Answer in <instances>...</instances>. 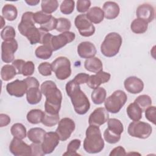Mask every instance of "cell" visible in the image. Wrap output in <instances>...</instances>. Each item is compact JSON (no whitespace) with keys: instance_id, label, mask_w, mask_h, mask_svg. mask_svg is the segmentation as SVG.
<instances>
[{"instance_id":"cell-1","label":"cell","mask_w":156,"mask_h":156,"mask_svg":"<svg viewBox=\"0 0 156 156\" xmlns=\"http://www.w3.org/2000/svg\"><path fill=\"white\" fill-rule=\"evenodd\" d=\"M40 90L46 97L44 112L52 115L58 114L62 101V94L55 82L46 80L41 85Z\"/></svg>"},{"instance_id":"cell-2","label":"cell","mask_w":156,"mask_h":156,"mask_svg":"<svg viewBox=\"0 0 156 156\" xmlns=\"http://www.w3.org/2000/svg\"><path fill=\"white\" fill-rule=\"evenodd\" d=\"M65 89L76 113L80 115L87 113L90 109V103L86 94L81 90L80 85L71 80L67 82Z\"/></svg>"},{"instance_id":"cell-3","label":"cell","mask_w":156,"mask_h":156,"mask_svg":"<svg viewBox=\"0 0 156 156\" xmlns=\"http://www.w3.org/2000/svg\"><path fill=\"white\" fill-rule=\"evenodd\" d=\"M86 137L83 141V149L89 154L101 152L104 147V141L99 126L90 125L86 130Z\"/></svg>"},{"instance_id":"cell-4","label":"cell","mask_w":156,"mask_h":156,"mask_svg":"<svg viewBox=\"0 0 156 156\" xmlns=\"http://www.w3.org/2000/svg\"><path fill=\"white\" fill-rule=\"evenodd\" d=\"M122 40L121 36L116 32L108 34L101 45L102 54L107 57L115 56L119 51Z\"/></svg>"},{"instance_id":"cell-5","label":"cell","mask_w":156,"mask_h":156,"mask_svg":"<svg viewBox=\"0 0 156 156\" xmlns=\"http://www.w3.org/2000/svg\"><path fill=\"white\" fill-rule=\"evenodd\" d=\"M127 100V96L122 90L115 91L104 101L105 108L112 113H118L125 105Z\"/></svg>"},{"instance_id":"cell-6","label":"cell","mask_w":156,"mask_h":156,"mask_svg":"<svg viewBox=\"0 0 156 156\" xmlns=\"http://www.w3.org/2000/svg\"><path fill=\"white\" fill-rule=\"evenodd\" d=\"M52 71L56 77L61 80H65L71 74V62L66 57L60 56L55 58L51 63Z\"/></svg>"},{"instance_id":"cell-7","label":"cell","mask_w":156,"mask_h":156,"mask_svg":"<svg viewBox=\"0 0 156 156\" xmlns=\"http://www.w3.org/2000/svg\"><path fill=\"white\" fill-rule=\"evenodd\" d=\"M152 132V128L149 123L140 121L132 122L127 128L129 135L140 139L147 138L151 135Z\"/></svg>"},{"instance_id":"cell-8","label":"cell","mask_w":156,"mask_h":156,"mask_svg":"<svg viewBox=\"0 0 156 156\" xmlns=\"http://www.w3.org/2000/svg\"><path fill=\"white\" fill-rule=\"evenodd\" d=\"M74 24L81 36L88 37L95 32V27L87 17L86 14L78 15L74 20Z\"/></svg>"},{"instance_id":"cell-9","label":"cell","mask_w":156,"mask_h":156,"mask_svg":"<svg viewBox=\"0 0 156 156\" xmlns=\"http://www.w3.org/2000/svg\"><path fill=\"white\" fill-rule=\"evenodd\" d=\"M75 127L74 121L69 118H63L59 121L55 132L58 135L60 140L64 141L68 140L75 130Z\"/></svg>"},{"instance_id":"cell-10","label":"cell","mask_w":156,"mask_h":156,"mask_svg":"<svg viewBox=\"0 0 156 156\" xmlns=\"http://www.w3.org/2000/svg\"><path fill=\"white\" fill-rule=\"evenodd\" d=\"M18 45L15 39L4 41L1 44V59L5 63L13 62L15 59V52Z\"/></svg>"},{"instance_id":"cell-11","label":"cell","mask_w":156,"mask_h":156,"mask_svg":"<svg viewBox=\"0 0 156 156\" xmlns=\"http://www.w3.org/2000/svg\"><path fill=\"white\" fill-rule=\"evenodd\" d=\"M76 35L74 32L67 31L58 35H52L51 40V47L53 51H57L74 40Z\"/></svg>"},{"instance_id":"cell-12","label":"cell","mask_w":156,"mask_h":156,"mask_svg":"<svg viewBox=\"0 0 156 156\" xmlns=\"http://www.w3.org/2000/svg\"><path fill=\"white\" fill-rule=\"evenodd\" d=\"M10 152L15 156L31 155L30 145L27 144L21 139L13 138L9 145Z\"/></svg>"},{"instance_id":"cell-13","label":"cell","mask_w":156,"mask_h":156,"mask_svg":"<svg viewBox=\"0 0 156 156\" xmlns=\"http://www.w3.org/2000/svg\"><path fill=\"white\" fill-rule=\"evenodd\" d=\"M59 136L55 132L46 133L41 143V147L44 154L52 153L59 144Z\"/></svg>"},{"instance_id":"cell-14","label":"cell","mask_w":156,"mask_h":156,"mask_svg":"<svg viewBox=\"0 0 156 156\" xmlns=\"http://www.w3.org/2000/svg\"><path fill=\"white\" fill-rule=\"evenodd\" d=\"M6 90L10 96L21 98L26 93L27 90V85L24 80H20L16 79L14 81L7 84Z\"/></svg>"},{"instance_id":"cell-15","label":"cell","mask_w":156,"mask_h":156,"mask_svg":"<svg viewBox=\"0 0 156 156\" xmlns=\"http://www.w3.org/2000/svg\"><path fill=\"white\" fill-rule=\"evenodd\" d=\"M109 118V114L107 110L103 107L96 108L89 116V125L100 126L105 124Z\"/></svg>"},{"instance_id":"cell-16","label":"cell","mask_w":156,"mask_h":156,"mask_svg":"<svg viewBox=\"0 0 156 156\" xmlns=\"http://www.w3.org/2000/svg\"><path fill=\"white\" fill-rule=\"evenodd\" d=\"M136 15L138 18L143 20L147 23H149L152 22L155 18L154 7L150 4L144 3L137 7Z\"/></svg>"},{"instance_id":"cell-17","label":"cell","mask_w":156,"mask_h":156,"mask_svg":"<svg viewBox=\"0 0 156 156\" xmlns=\"http://www.w3.org/2000/svg\"><path fill=\"white\" fill-rule=\"evenodd\" d=\"M126 90L132 94L141 93L144 88V83L141 79L136 76L127 77L124 82Z\"/></svg>"},{"instance_id":"cell-18","label":"cell","mask_w":156,"mask_h":156,"mask_svg":"<svg viewBox=\"0 0 156 156\" xmlns=\"http://www.w3.org/2000/svg\"><path fill=\"white\" fill-rule=\"evenodd\" d=\"M33 16L34 13L32 12H26L23 14L21 22L18 26V29L23 36L25 37L27 31L32 27L35 26V23Z\"/></svg>"},{"instance_id":"cell-19","label":"cell","mask_w":156,"mask_h":156,"mask_svg":"<svg viewBox=\"0 0 156 156\" xmlns=\"http://www.w3.org/2000/svg\"><path fill=\"white\" fill-rule=\"evenodd\" d=\"M111 75L110 73L103 71L97 73L96 74L90 76L87 85L91 89H95L99 87L101 84L105 83L109 81Z\"/></svg>"},{"instance_id":"cell-20","label":"cell","mask_w":156,"mask_h":156,"mask_svg":"<svg viewBox=\"0 0 156 156\" xmlns=\"http://www.w3.org/2000/svg\"><path fill=\"white\" fill-rule=\"evenodd\" d=\"M96 48L93 43L90 41L81 42L77 46V53L83 58H90L94 57L96 54Z\"/></svg>"},{"instance_id":"cell-21","label":"cell","mask_w":156,"mask_h":156,"mask_svg":"<svg viewBox=\"0 0 156 156\" xmlns=\"http://www.w3.org/2000/svg\"><path fill=\"white\" fill-rule=\"evenodd\" d=\"M47 32L41 28H37L35 26L30 29L26 33L25 37L27 38L31 44L37 43L42 44L44 35Z\"/></svg>"},{"instance_id":"cell-22","label":"cell","mask_w":156,"mask_h":156,"mask_svg":"<svg viewBox=\"0 0 156 156\" xmlns=\"http://www.w3.org/2000/svg\"><path fill=\"white\" fill-rule=\"evenodd\" d=\"M104 17L107 20H113L119 14L120 9L118 4L113 1L105 2L102 7Z\"/></svg>"},{"instance_id":"cell-23","label":"cell","mask_w":156,"mask_h":156,"mask_svg":"<svg viewBox=\"0 0 156 156\" xmlns=\"http://www.w3.org/2000/svg\"><path fill=\"white\" fill-rule=\"evenodd\" d=\"M84 67L90 72L97 73L102 71L103 65L101 60L96 57L87 58L84 62Z\"/></svg>"},{"instance_id":"cell-24","label":"cell","mask_w":156,"mask_h":156,"mask_svg":"<svg viewBox=\"0 0 156 156\" xmlns=\"http://www.w3.org/2000/svg\"><path fill=\"white\" fill-rule=\"evenodd\" d=\"M88 20L94 24H99L101 23L104 18V12L102 9L99 7H93L89 9L86 14Z\"/></svg>"},{"instance_id":"cell-25","label":"cell","mask_w":156,"mask_h":156,"mask_svg":"<svg viewBox=\"0 0 156 156\" xmlns=\"http://www.w3.org/2000/svg\"><path fill=\"white\" fill-rule=\"evenodd\" d=\"M26 99L29 104L35 105L39 103L42 98V93L39 87L29 88L26 92Z\"/></svg>"},{"instance_id":"cell-26","label":"cell","mask_w":156,"mask_h":156,"mask_svg":"<svg viewBox=\"0 0 156 156\" xmlns=\"http://www.w3.org/2000/svg\"><path fill=\"white\" fill-rule=\"evenodd\" d=\"M46 131L40 127L29 129L27 132L28 139L34 143H41L46 134Z\"/></svg>"},{"instance_id":"cell-27","label":"cell","mask_w":156,"mask_h":156,"mask_svg":"<svg viewBox=\"0 0 156 156\" xmlns=\"http://www.w3.org/2000/svg\"><path fill=\"white\" fill-rule=\"evenodd\" d=\"M126 112L129 118L133 121H139L142 118L143 111L141 108L134 102L128 105Z\"/></svg>"},{"instance_id":"cell-28","label":"cell","mask_w":156,"mask_h":156,"mask_svg":"<svg viewBox=\"0 0 156 156\" xmlns=\"http://www.w3.org/2000/svg\"><path fill=\"white\" fill-rule=\"evenodd\" d=\"M2 16L4 19L12 21H14L18 15V10L16 7L13 4H7L4 5L2 9Z\"/></svg>"},{"instance_id":"cell-29","label":"cell","mask_w":156,"mask_h":156,"mask_svg":"<svg viewBox=\"0 0 156 156\" xmlns=\"http://www.w3.org/2000/svg\"><path fill=\"white\" fill-rule=\"evenodd\" d=\"M107 96L105 89L102 87H98L92 91L91 98L94 104L99 105L104 102Z\"/></svg>"},{"instance_id":"cell-30","label":"cell","mask_w":156,"mask_h":156,"mask_svg":"<svg viewBox=\"0 0 156 156\" xmlns=\"http://www.w3.org/2000/svg\"><path fill=\"white\" fill-rule=\"evenodd\" d=\"M148 27V23L143 20L140 18L135 19L130 24L132 31L136 34L144 33Z\"/></svg>"},{"instance_id":"cell-31","label":"cell","mask_w":156,"mask_h":156,"mask_svg":"<svg viewBox=\"0 0 156 156\" xmlns=\"http://www.w3.org/2000/svg\"><path fill=\"white\" fill-rule=\"evenodd\" d=\"M107 129L112 132L121 135L124 131L123 124L120 120L116 118H108L107 120Z\"/></svg>"},{"instance_id":"cell-32","label":"cell","mask_w":156,"mask_h":156,"mask_svg":"<svg viewBox=\"0 0 156 156\" xmlns=\"http://www.w3.org/2000/svg\"><path fill=\"white\" fill-rule=\"evenodd\" d=\"M16 74V69L12 65H5L1 68V77L2 80L9 81L12 79Z\"/></svg>"},{"instance_id":"cell-33","label":"cell","mask_w":156,"mask_h":156,"mask_svg":"<svg viewBox=\"0 0 156 156\" xmlns=\"http://www.w3.org/2000/svg\"><path fill=\"white\" fill-rule=\"evenodd\" d=\"M44 115V112L40 109H32L27 114V120L32 124H37L41 122Z\"/></svg>"},{"instance_id":"cell-34","label":"cell","mask_w":156,"mask_h":156,"mask_svg":"<svg viewBox=\"0 0 156 156\" xmlns=\"http://www.w3.org/2000/svg\"><path fill=\"white\" fill-rule=\"evenodd\" d=\"M52 52L53 51L50 47L43 44L37 48L35 54L37 58L43 60H47L51 57Z\"/></svg>"},{"instance_id":"cell-35","label":"cell","mask_w":156,"mask_h":156,"mask_svg":"<svg viewBox=\"0 0 156 156\" xmlns=\"http://www.w3.org/2000/svg\"><path fill=\"white\" fill-rule=\"evenodd\" d=\"M11 134L15 138L24 139L26 136V129L25 126L21 123L14 124L10 129Z\"/></svg>"},{"instance_id":"cell-36","label":"cell","mask_w":156,"mask_h":156,"mask_svg":"<svg viewBox=\"0 0 156 156\" xmlns=\"http://www.w3.org/2000/svg\"><path fill=\"white\" fill-rule=\"evenodd\" d=\"M58 7V2L57 0H43L41 4V10L47 14L54 12Z\"/></svg>"},{"instance_id":"cell-37","label":"cell","mask_w":156,"mask_h":156,"mask_svg":"<svg viewBox=\"0 0 156 156\" xmlns=\"http://www.w3.org/2000/svg\"><path fill=\"white\" fill-rule=\"evenodd\" d=\"M59 114L52 115L44 112L41 123L48 127H52L57 124L59 122Z\"/></svg>"},{"instance_id":"cell-38","label":"cell","mask_w":156,"mask_h":156,"mask_svg":"<svg viewBox=\"0 0 156 156\" xmlns=\"http://www.w3.org/2000/svg\"><path fill=\"white\" fill-rule=\"evenodd\" d=\"M81 144V141L79 139H74L71 140L67 146V149L63 155H79L77 153V151L79 149Z\"/></svg>"},{"instance_id":"cell-39","label":"cell","mask_w":156,"mask_h":156,"mask_svg":"<svg viewBox=\"0 0 156 156\" xmlns=\"http://www.w3.org/2000/svg\"><path fill=\"white\" fill-rule=\"evenodd\" d=\"M134 102H135L142 110L144 112L145 110L152 105V99L151 97L147 94H142L138 96Z\"/></svg>"},{"instance_id":"cell-40","label":"cell","mask_w":156,"mask_h":156,"mask_svg":"<svg viewBox=\"0 0 156 156\" xmlns=\"http://www.w3.org/2000/svg\"><path fill=\"white\" fill-rule=\"evenodd\" d=\"M33 17L35 23L39 24L41 26L48 23L52 16L50 14H47L41 10L34 13Z\"/></svg>"},{"instance_id":"cell-41","label":"cell","mask_w":156,"mask_h":156,"mask_svg":"<svg viewBox=\"0 0 156 156\" xmlns=\"http://www.w3.org/2000/svg\"><path fill=\"white\" fill-rule=\"evenodd\" d=\"M71 27V21L66 18H57V23L55 29L59 32H65L69 31Z\"/></svg>"},{"instance_id":"cell-42","label":"cell","mask_w":156,"mask_h":156,"mask_svg":"<svg viewBox=\"0 0 156 156\" xmlns=\"http://www.w3.org/2000/svg\"><path fill=\"white\" fill-rule=\"evenodd\" d=\"M15 36L16 32L15 29L10 26H7L4 27L1 32V37L4 41H8L15 39Z\"/></svg>"},{"instance_id":"cell-43","label":"cell","mask_w":156,"mask_h":156,"mask_svg":"<svg viewBox=\"0 0 156 156\" xmlns=\"http://www.w3.org/2000/svg\"><path fill=\"white\" fill-rule=\"evenodd\" d=\"M75 2L73 0H65L62 1L60 6V12L65 15L71 14L74 9Z\"/></svg>"},{"instance_id":"cell-44","label":"cell","mask_w":156,"mask_h":156,"mask_svg":"<svg viewBox=\"0 0 156 156\" xmlns=\"http://www.w3.org/2000/svg\"><path fill=\"white\" fill-rule=\"evenodd\" d=\"M104 140L110 144H115L118 143L121 139V135H116L106 129L104 132Z\"/></svg>"},{"instance_id":"cell-45","label":"cell","mask_w":156,"mask_h":156,"mask_svg":"<svg viewBox=\"0 0 156 156\" xmlns=\"http://www.w3.org/2000/svg\"><path fill=\"white\" fill-rule=\"evenodd\" d=\"M38 70L39 73L43 76H51L52 71L51 64L49 62H42L38 66Z\"/></svg>"},{"instance_id":"cell-46","label":"cell","mask_w":156,"mask_h":156,"mask_svg":"<svg viewBox=\"0 0 156 156\" xmlns=\"http://www.w3.org/2000/svg\"><path fill=\"white\" fill-rule=\"evenodd\" d=\"M35 71V65L32 61L26 62L23 69H22V75L24 76H32Z\"/></svg>"},{"instance_id":"cell-47","label":"cell","mask_w":156,"mask_h":156,"mask_svg":"<svg viewBox=\"0 0 156 156\" xmlns=\"http://www.w3.org/2000/svg\"><path fill=\"white\" fill-rule=\"evenodd\" d=\"M91 6V1L90 0H78L77 1L76 9L78 12L84 13L88 12Z\"/></svg>"},{"instance_id":"cell-48","label":"cell","mask_w":156,"mask_h":156,"mask_svg":"<svg viewBox=\"0 0 156 156\" xmlns=\"http://www.w3.org/2000/svg\"><path fill=\"white\" fill-rule=\"evenodd\" d=\"M146 118L150 122H152L155 125V114H156V108L155 106H149L147 107L145 111Z\"/></svg>"},{"instance_id":"cell-49","label":"cell","mask_w":156,"mask_h":156,"mask_svg":"<svg viewBox=\"0 0 156 156\" xmlns=\"http://www.w3.org/2000/svg\"><path fill=\"white\" fill-rule=\"evenodd\" d=\"M57 23V19L52 16L48 23H47L45 24L41 25L40 28H41L44 31L48 32L49 31H51L53 29H55L56 28Z\"/></svg>"},{"instance_id":"cell-50","label":"cell","mask_w":156,"mask_h":156,"mask_svg":"<svg viewBox=\"0 0 156 156\" xmlns=\"http://www.w3.org/2000/svg\"><path fill=\"white\" fill-rule=\"evenodd\" d=\"M90 78V75L84 73H80L77 74L74 78L73 79V80L76 82L78 85L83 84L85 83H87L88 81V79Z\"/></svg>"},{"instance_id":"cell-51","label":"cell","mask_w":156,"mask_h":156,"mask_svg":"<svg viewBox=\"0 0 156 156\" xmlns=\"http://www.w3.org/2000/svg\"><path fill=\"white\" fill-rule=\"evenodd\" d=\"M32 149V155L36 156H43L44 155V153L43 151L41 143H32L30 144Z\"/></svg>"},{"instance_id":"cell-52","label":"cell","mask_w":156,"mask_h":156,"mask_svg":"<svg viewBox=\"0 0 156 156\" xmlns=\"http://www.w3.org/2000/svg\"><path fill=\"white\" fill-rule=\"evenodd\" d=\"M24 81L27 85V89L30 87H39L40 83L38 80L34 77H28L24 79Z\"/></svg>"},{"instance_id":"cell-53","label":"cell","mask_w":156,"mask_h":156,"mask_svg":"<svg viewBox=\"0 0 156 156\" xmlns=\"http://www.w3.org/2000/svg\"><path fill=\"white\" fill-rule=\"evenodd\" d=\"M26 62L22 59H16L12 62V65L16 69L17 74H22V69Z\"/></svg>"},{"instance_id":"cell-54","label":"cell","mask_w":156,"mask_h":156,"mask_svg":"<svg viewBox=\"0 0 156 156\" xmlns=\"http://www.w3.org/2000/svg\"><path fill=\"white\" fill-rule=\"evenodd\" d=\"M126 155V151L124 148L121 146H119L116 147H115L110 152V156H116V155Z\"/></svg>"},{"instance_id":"cell-55","label":"cell","mask_w":156,"mask_h":156,"mask_svg":"<svg viewBox=\"0 0 156 156\" xmlns=\"http://www.w3.org/2000/svg\"><path fill=\"white\" fill-rule=\"evenodd\" d=\"M10 122V118L6 114H0V127H2L7 126Z\"/></svg>"},{"instance_id":"cell-56","label":"cell","mask_w":156,"mask_h":156,"mask_svg":"<svg viewBox=\"0 0 156 156\" xmlns=\"http://www.w3.org/2000/svg\"><path fill=\"white\" fill-rule=\"evenodd\" d=\"M25 2L29 5L33 6V5H37L39 2V0H30V1H25Z\"/></svg>"},{"instance_id":"cell-57","label":"cell","mask_w":156,"mask_h":156,"mask_svg":"<svg viewBox=\"0 0 156 156\" xmlns=\"http://www.w3.org/2000/svg\"><path fill=\"white\" fill-rule=\"evenodd\" d=\"M5 24V21L4 20V17L2 16H1V29L4 27Z\"/></svg>"}]
</instances>
